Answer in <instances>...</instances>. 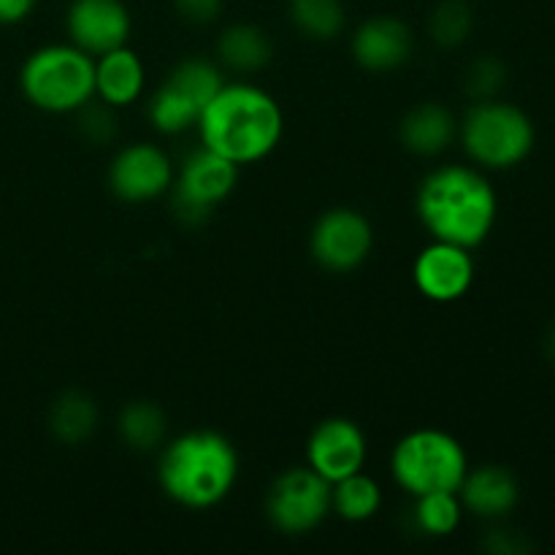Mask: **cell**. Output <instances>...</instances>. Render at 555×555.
<instances>
[{
    "mask_svg": "<svg viewBox=\"0 0 555 555\" xmlns=\"http://www.w3.org/2000/svg\"><path fill=\"white\" fill-rule=\"evenodd\" d=\"M415 211L437 242L475 249L491 236L499 217V198L480 168H434L417 188Z\"/></svg>",
    "mask_w": 555,
    "mask_h": 555,
    "instance_id": "cell-1",
    "label": "cell"
},
{
    "mask_svg": "<svg viewBox=\"0 0 555 555\" xmlns=\"http://www.w3.org/2000/svg\"><path fill=\"white\" fill-rule=\"evenodd\" d=\"M201 146L236 166H249L280 146L285 114L274 95L255 85H222L198 119Z\"/></svg>",
    "mask_w": 555,
    "mask_h": 555,
    "instance_id": "cell-2",
    "label": "cell"
},
{
    "mask_svg": "<svg viewBox=\"0 0 555 555\" xmlns=\"http://www.w3.org/2000/svg\"><path fill=\"white\" fill-rule=\"evenodd\" d=\"M238 480V453L217 431H188L163 444L157 482L179 507L209 509L225 502Z\"/></svg>",
    "mask_w": 555,
    "mask_h": 555,
    "instance_id": "cell-3",
    "label": "cell"
},
{
    "mask_svg": "<svg viewBox=\"0 0 555 555\" xmlns=\"http://www.w3.org/2000/svg\"><path fill=\"white\" fill-rule=\"evenodd\" d=\"M22 95L49 114H76L95 98V57L74 43H49L25 60Z\"/></svg>",
    "mask_w": 555,
    "mask_h": 555,
    "instance_id": "cell-4",
    "label": "cell"
},
{
    "mask_svg": "<svg viewBox=\"0 0 555 555\" xmlns=\"http://www.w3.org/2000/svg\"><path fill=\"white\" fill-rule=\"evenodd\" d=\"M466 155L482 168L507 171L531 155L537 141L534 122L524 108L491 98L477 101L459 125Z\"/></svg>",
    "mask_w": 555,
    "mask_h": 555,
    "instance_id": "cell-5",
    "label": "cell"
},
{
    "mask_svg": "<svg viewBox=\"0 0 555 555\" xmlns=\"http://www.w3.org/2000/svg\"><path fill=\"white\" fill-rule=\"evenodd\" d=\"M390 472L401 491L423 496L434 491H459L469 472L466 450L442 428H417L396 442Z\"/></svg>",
    "mask_w": 555,
    "mask_h": 555,
    "instance_id": "cell-6",
    "label": "cell"
},
{
    "mask_svg": "<svg viewBox=\"0 0 555 555\" xmlns=\"http://www.w3.org/2000/svg\"><path fill=\"white\" fill-rule=\"evenodd\" d=\"M222 85H225L222 70L211 60H182L150 98L146 114L152 128L163 135L188 133L198 125L201 114L222 90Z\"/></svg>",
    "mask_w": 555,
    "mask_h": 555,
    "instance_id": "cell-7",
    "label": "cell"
},
{
    "mask_svg": "<svg viewBox=\"0 0 555 555\" xmlns=\"http://www.w3.org/2000/svg\"><path fill=\"white\" fill-rule=\"evenodd\" d=\"M238 182V166L225 160L217 152L195 150L193 155L184 157L179 166V173L173 177L171 184V206L173 217L182 225L198 228L211 217V211L236 190Z\"/></svg>",
    "mask_w": 555,
    "mask_h": 555,
    "instance_id": "cell-8",
    "label": "cell"
},
{
    "mask_svg": "<svg viewBox=\"0 0 555 555\" xmlns=\"http://www.w3.org/2000/svg\"><path fill=\"white\" fill-rule=\"evenodd\" d=\"M266 515L287 537L312 534L331 515V482L309 466L285 469L269 488Z\"/></svg>",
    "mask_w": 555,
    "mask_h": 555,
    "instance_id": "cell-9",
    "label": "cell"
},
{
    "mask_svg": "<svg viewBox=\"0 0 555 555\" xmlns=\"http://www.w3.org/2000/svg\"><path fill=\"white\" fill-rule=\"evenodd\" d=\"M374 247L372 222L356 209H328L309 233V253L320 269L331 274H350L361 269Z\"/></svg>",
    "mask_w": 555,
    "mask_h": 555,
    "instance_id": "cell-10",
    "label": "cell"
},
{
    "mask_svg": "<svg viewBox=\"0 0 555 555\" xmlns=\"http://www.w3.org/2000/svg\"><path fill=\"white\" fill-rule=\"evenodd\" d=\"M173 177V163L160 146L135 144L122 146L114 155L112 166H108V188L125 204H146L171 190Z\"/></svg>",
    "mask_w": 555,
    "mask_h": 555,
    "instance_id": "cell-11",
    "label": "cell"
},
{
    "mask_svg": "<svg viewBox=\"0 0 555 555\" xmlns=\"http://www.w3.org/2000/svg\"><path fill=\"white\" fill-rule=\"evenodd\" d=\"M369 459L366 431L350 417H328L318 423L307 442V466L331 486L363 472Z\"/></svg>",
    "mask_w": 555,
    "mask_h": 555,
    "instance_id": "cell-12",
    "label": "cell"
},
{
    "mask_svg": "<svg viewBox=\"0 0 555 555\" xmlns=\"http://www.w3.org/2000/svg\"><path fill=\"white\" fill-rule=\"evenodd\" d=\"M65 30L74 47L101 57L130 41L133 20L125 0H70Z\"/></svg>",
    "mask_w": 555,
    "mask_h": 555,
    "instance_id": "cell-13",
    "label": "cell"
},
{
    "mask_svg": "<svg viewBox=\"0 0 555 555\" xmlns=\"http://www.w3.org/2000/svg\"><path fill=\"white\" fill-rule=\"evenodd\" d=\"M412 280H415V287L428 301H459L475 285V258H472V249L434 238L428 247L421 249V255L412 263Z\"/></svg>",
    "mask_w": 555,
    "mask_h": 555,
    "instance_id": "cell-14",
    "label": "cell"
},
{
    "mask_svg": "<svg viewBox=\"0 0 555 555\" xmlns=\"http://www.w3.org/2000/svg\"><path fill=\"white\" fill-rule=\"evenodd\" d=\"M415 38L406 22L399 16L377 14L356 27L350 41V52L363 70L388 74L410 63Z\"/></svg>",
    "mask_w": 555,
    "mask_h": 555,
    "instance_id": "cell-15",
    "label": "cell"
},
{
    "mask_svg": "<svg viewBox=\"0 0 555 555\" xmlns=\"http://www.w3.org/2000/svg\"><path fill=\"white\" fill-rule=\"evenodd\" d=\"M459 499L466 513L482 520H499L518 507L520 482L507 466H477V469L466 472L459 488Z\"/></svg>",
    "mask_w": 555,
    "mask_h": 555,
    "instance_id": "cell-16",
    "label": "cell"
},
{
    "mask_svg": "<svg viewBox=\"0 0 555 555\" xmlns=\"http://www.w3.org/2000/svg\"><path fill=\"white\" fill-rule=\"evenodd\" d=\"M144 87V60L128 43L95 57V95L112 108H125L135 103Z\"/></svg>",
    "mask_w": 555,
    "mask_h": 555,
    "instance_id": "cell-17",
    "label": "cell"
},
{
    "mask_svg": "<svg viewBox=\"0 0 555 555\" xmlns=\"http://www.w3.org/2000/svg\"><path fill=\"white\" fill-rule=\"evenodd\" d=\"M455 133H459V122H455L453 112L434 101L412 106L399 125L401 144L417 157L442 155L453 144Z\"/></svg>",
    "mask_w": 555,
    "mask_h": 555,
    "instance_id": "cell-18",
    "label": "cell"
},
{
    "mask_svg": "<svg viewBox=\"0 0 555 555\" xmlns=\"http://www.w3.org/2000/svg\"><path fill=\"white\" fill-rule=\"evenodd\" d=\"M217 54H220V63L236 74H258L271 63L274 47H271V38L263 27L236 22L220 33Z\"/></svg>",
    "mask_w": 555,
    "mask_h": 555,
    "instance_id": "cell-19",
    "label": "cell"
},
{
    "mask_svg": "<svg viewBox=\"0 0 555 555\" xmlns=\"http://www.w3.org/2000/svg\"><path fill=\"white\" fill-rule=\"evenodd\" d=\"M98 404L85 390H65L49 412V431L63 444H81L95 434Z\"/></svg>",
    "mask_w": 555,
    "mask_h": 555,
    "instance_id": "cell-20",
    "label": "cell"
},
{
    "mask_svg": "<svg viewBox=\"0 0 555 555\" xmlns=\"http://www.w3.org/2000/svg\"><path fill=\"white\" fill-rule=\"evenodd\" d=\"M117 431L128 448L150 453L168 442V415L155 401H130L119 412Z\"/></svg>",
    "mask_w": 555,
    "mask_h": 555,
    "instance_id": "cell-21",
    "label": "cell"
},
{
    "mask_svg": "<svg viewBox=\"0 0 555 555\" xmlns=\"http://www.w3.org/2000/svg\"><path fill=\"white\" fill-rule=\"evenodd\" d=\"M383 509V488L374 477L356 472L331 486V513L347 524H366Z\"/></svg>",
    "mask_w": 555,
    "mask_h": 555,
    "instance_id": "cell-22",
    "label": "cell"
},
{
    "mask_svg": "<svg viewBox=\"0 0 555 555\" xmlns=\"http://www.w3.org/2000/svg\"><path fill=\"white\" fill-rule=\"evenodd\" d=\"M287 16L293 27L312 41H334L347 25L341 0H287Z\"/></svg>",
    "mask_w": 555,
    "mask_h": 555,
    "instance_id": "cell-23",
    "label": "cell"
},
{
    "mask_svg": "<svg viewBox=\"0 0 555 555\" xmlns=\"http://www.w3.org/2000/svg\"><path fill=\"white\" fill-rule=\"evenodd\" d=\"M459 491H434L415 496V526L428 537H450L464 518Z\"/></svg>",
    "mask_w": 555,
    "mask_h": 555,
    "instance_id": "cell-24",
    "label": "cell"
},
{
    "mask_svg": "<svg viewBox=\"0 0 555 555\" xmlns=\"http://www.w3.org/2000/svg\"><path fill=\"white\" fill-rule=\"evenodd\" d=\"M472 27H475V14L466 0H442L434 5L431 16H428V36L442 49H455L466 43Z\"/></svg>",
    "mask_w": 555,
    "mask_h": 555,
    "instance_id": "cell-25",
    "label": "cell"
},
{
    "mask_svg": "<svg viewBox=\"0 0 555 555\" xmlns=\"http://www.w3.org/2000/svg\"><path fill=\"white\" fill-rule=\"evenodd\" d=\"M504 81H507V68H504L502 60L493 57V54H486V57H477L475 63L469 65L464 87H466V95L475 98L477 103V101H491V98H496L499 92H502Z\"/></svg>",
    "mask_w": 555,
    "mask_h": 555,
    "instance_id": "cell-26",
    "label": "cell"
},
{
    "mask_svg": "<svg viewBox=\"0 0 555 555\" xmlns=\"http://www.w3.org/2000/svg\"><path fill=\"white\" fill-rule=\"evenodd\" d=\"M79 119V130L90 144H108V141L117 135V117H114V108L108 103H85V106L76 112Z\"/></svg>",
    "mask_w": 555,
    "mask_h": 555,
    "instance_id": "cell-27",
    "label": "cell"
},
{
    "mask_svg": "<svg viewBox=\"0 0 555 555\" xmlns=\"http://www.w3.org/2000/svg\"><path fill=\"white\" fill-rule=\"evenodd\" d=\"M173 9L190 25H211L222 14V0H173Z\"/></svg>",
    "mask_w": 555,
    "mask_h": 555,
    "instance_id": "cell-28",
    "label": "cell"
},
{
    "mask_svg": "<svg viewBox=\"0 0 555 555\" xmlns=\"http://www.w3.org/2000/svg\"><path fill=\"white\" fill-rule=\"evenodd\" d=\"M36 0H0V25H16L33 11Z\"/></svg>",
    "mask_w": 555,
    "mask_h": 555,
    "instance_id": "cell-29",
    "label": "cell"
},
{
    "mask_svg": "<svg viewBox=\"0 0 555 555\" xmlns=\"http://www.w3.org/2000/svg\"><path fill=\"white\" fill-rule=\"evenodd\" d=\"M545 352H547V358L555 363V323L551 325V331H547V336H545Z\"/></svg>",
    "mask_w": 555,
    "mask_h": 555,
    "instance_id": "cell-30",
    "label": "cell"
}]
</instances>
